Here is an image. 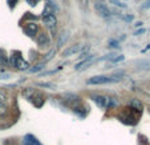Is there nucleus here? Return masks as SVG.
Instances as JSON below:
<instances>
[{
    "mask_svg": "<svg viewBox=\"0 0 150 145\" xmlns=\"http://www.w3.org/2000/svg\"><path fill=\"white\" fill-rule=\"evenodd\" d=\"M121 80H122V77H116V76H93L86 80V84L88 85H102V84L118 82Z\"/></svg>",
    "mask_w": 150,
    "mask_h": 145,
    "instance_id": "nucleus-1",
    "label": "nucleus"
},
{
    "mask_svg": "<svg viewBox=\"0 0 150 145\" xmlns=\"http://www.w3.org/2000/svg\"><path fill=\"white\" fill-rule=\"evenodd\" d=\"M94 9H96L97 15L104 19H108V17L112 16V11L110 8L108 7V4L105 3L104 0H97L96 3H94Z\"/></svg>",
    "mask_w": 150,
    "mask_h": 145,
    "instance_id": "nucleus-2",
    "label": "nucleus"
},
{
    "mask_svg": "<svg viewBox=\"0 0 150 145\" xmlns=\"http://www.w3.org/2000/svg\"><path fill=\"white\" fill-rule=\"evenodd\" d=\"M8 63L11 64V65H13L15 68H17L19 71H28L29 69V63L20 56H13V55H12L11 59L8 60Z\"/></svg>",
    "mask_w": 150,
    "mask_h": 145,
    "instance_id": "nucleus-3",
    "label": "nucleus"
},
{
    "mask_svg": "<svg viewBox=\"0 0 150 145\" xmlns=\"http://www.w3.org/2000/svg\"><path fill=\"white\" fill-rule=\"evenodd\" d=\"M42 21H44V24H45L52 32H54V28L57 27V17L54 16L53 14L52 15H42Z\"/></svg>",
    "mask_w": 150,
    "mask_h": 145,
    "instance_id": "nucleus-4",
    "label": "nucleus"
},
{
    "mask_svg": "<svg viewBox=\"0 0 150 145\" xmlns=\"http://www.w3.org/2000/svg\"><path fill=\"white\" fill-rule=\"evenodd\" d=\"M93 100L96 101V104L101 108H109L113 104V100L110 97H104V96H94Z\"/></svg>",
    "mask_w": 150,
    "mask_h": 145,
    "instance_id": "nucleus-5",
    "label": "nucleus"
},
{
    "mask_svg": "<svg viewBox=\"0 0 150 145\" xmlns=\"http://www.w3.org/2000/svg\"><path fill=\"white\" fill-rule=\"evenodd\" d=\"M24 32L31 37L37 36V33H39V26L36 23H33V21H29V23H27L24 26Z\"/></svg>",
    "mask_w": 150,
    "mask_h": 145,
    "instance_id": "nucleus-6",
    "label": "nucleus"
},
{
    "mask_svg": "<svg viewBox=\"0 0 150 145\" xmlns=\"http://www.w3.org/2000/svg\"><path fill=\"white\" fill-rule=\"evenodd\" d=\"M81 44H74V45H71L68 47V48H65L64 51H62V56L64 57H69V56H73V55L79 53L80 51H81Z\"/></svg>",
    "mask_w": 150,
    "mask_h": 145,
    "instance_id": "nucleus-7",
    "label": "nucleus"
},
{
    "mask_svg": "<svg viewBox=\"0 0 150 145\" xmlns=\"http://www.w3.org/2000/svg\"><path fill=\"white\" fill-rule=\"evenodd\" d=\"M49 43H51V40H49V37L47 33L41 32V33L37 35V44H39L40 47H48Z\"/></svg>",
    "mask_w": 150,
    "mask_h": 145,
    "instance_id": "nucleus-8",
    "label": "nucleus"
},
{
    "mask_svg": "<svg viewBox=\"0 0 150 145\" xmlns=\"http://www.w3.org/2000/svg\"><path fill=\"white\" fill-rule=\"evenodd\" d=\"M129 107H130V109H133V111H136V112H139V113H141L142 109H144V104H142L138 99H132L130 101H129Z\"/></svg>",
    "mask_w": 150,
    "mask_h": 145,
    "instance_id": "nucleus-9",
    "label": "nucleus"
},
{
    "mask_svg": "<svg viewBox=\"0 0 150 145\" xmlns=\"http://www.w3.org/2000/svg\"><path fill=\"white\" fill-rule=\"evenodd\" d=\"M92 60H93V55H89L86 59H84L82 61H80L79 64H76V65H74V69H76V71H80V69H82L84 67H89L92 64Z\"/></svg>",
    "mask_w": 150,
    "mask_h": 145,
    "instance_id": "nucleus-10",
    "label": "nucleus"
},
{
    "mask_svg": "<svg viewBox=\"0 0 150 145\" xmlns=\"http://www.w3.org/2000/svg\"><path fill=\"white\" fill-rule=\"evenodd\" d=\"M9 63H8V56L6 55V52L3 49H0V67H8Z\"/></svg>",
    "mask_w": 150,
    "mask_h": 145,
    "instance_id": "nucleus-11",
    "label": "nucleus"
},
{
    "mask_svg": "<svg viewBox=\"0 0 150 145\" xmlns=\"http://www.w3.org/2000/svg\"><path fill=\"white\" fill-rule=\"evenodd\" d=\"M8 102L7 104H0V119H3L7 113H8Z\"/></svg>",
    "mask_w": 150,
    "mask_h": 145,
    "instance_id": "nucleus-12",
    "label": "nucleus"
},
{
    "mask_svg": "<svg viewBox=\"0 0 150 145\" xmlns=\"http://www.w3.org/2000/svg\"><path fill=\"white\" fill-rule=\"evenodd\" d=\"M44 67H45V64H44V63H40V64H37V65H35L33 68H29L28 71L31 72V73H36V72H40L41 69H44Z\"/></svg>",
    "mask_w": 150,
    "mask_h": 145,
    "instance_id": "nucleus-13",
    "label": "nucleus"
},
{
    "mask_svg": "<svg viewBox=\"0 0 150 145\" xmlns=\"http://www.w3.org/2000/svg\"><path fill=\"white\" fill-rule=\"evenodd\" d=\"M8 102V96H7L6 91L0 89V104H7Z\"/></svg>",
    "mask_w": 150,
    "mask_h": 145,
    "instance_id": "nucleus-14",
    "label": "nucleus"
},
{
    "mask_svg": "<svg viewBox=\"0 0 150 145\" xmlns=\"http://www.w3.org/2000/svg\"><path fill=\"white\" fill-rule=\"evenodd\" d=\"M67 39H68V35L61 33V37H60V40H59V47H62V44H64V41H67Z\"/></svg>",
    "mask_w": 150,
    "mask_h": 145,
    "instance_id": "nucleus-15",
    "label": "nucleus"
},
{
    "mask_svg": "<svg viewBox=\"0 0 150 145\" xmlns=\"http://www.w3.org/2000/svg\"><path fill=\"white\" fill-rule=\"evenodd\" d=\"M124 59H125L124 55H120V56H116V57H110L112 63H118V61H122Z\"/></svg>",
    "mask_w": 150,
    "mask_h": 145,
    "instance_id": "nucleus-16",
    "label": "nucleus"
},
{
    "mask_svg": "<svg viewBox=\"0 0 150 145\" xmlns=\"http://www.w3.org/2000/svg\"><path fill=\"white\" fill-rule=\"evenodd\" d=\"M53 55H54V51H53V49H52V51L49 52V53H48V55H47V56H45V59H44V64H45L47 61H48V60H51L52 57H53Z\"/></svg>",
    "mask_w": 150,
    "mask_h": 145,
    "instance_id": "nucleus-17",
    "label": "nucleus"
},
{
    "mask_svg": "<svg viewBox=\"0 0 150 145\" xmlns=\"http://www.w3.org/2000/svg\"><path fill=\"white\" fill-rule=\"evenodd\" d=\"M110 1L114 4V6H118V7H121V8H125V7H126L124 3H121V1H118V0H110Z\"/></svg>",
    "mask_w": 150,
    "mask_h": 145,
    "instance_id": "nucleus-18",
    "label": "nucleus"
},
{
    "mask_svg": "<svg viewBox=\"0 0 150 145\" xmlns=\"http://www.w3.org/2000/svg\"><path fill=\"white\" fill-rule=\"evenodd\" d=\"M17 1H19V0H8V6L11 7V8H13V7L16 6Z\"/></svg>",
    "mask_w": 150,
    "mask_h": 145,
    "instance_id": "nucleus-19",
    "label": "nucleus"
},
{
    "mask_svg": "<svg viewBox=\"0 0 150 145\" xmlns=\"http://www.w3.org/2000/svg\"><path fill=\"white\" fill-rule=\"evenodd\" d=\"M109 44H110V47H118V41H116V40H110Z\"/></svg>",
    "mask_w": 150,
    "mask_h": 145,
    "instance_id": "nucleus-20",
    "label": "nucleus"
},
{
    "mask_svg": "<svg viewBox=\"0 0 150 145\" xmlns=\"http://www.w3.org/2000/svg\"><path fill=\"white\" fill-rule=\"evenodd\" d=\"M6 79H9V75H8V73L0 75V80H6Z\"/></svg>",
    "mask_w": 150,
    "mask_h": 145,
    "instance_id": "nucleus-21",
    "label": "nucleus"
},
{
    "mask_svg": "<svg viewBox=\"0 0 150 145\" xmlns=\"http://www.w3.org/2000/svg\"><path fill=\"white\" fill-rule=\"evenodd\" d=\"M144 32H145V29H144V28H142V29H139V31H137V32H136V33H134V35H136V36H138V35L144 33Z\"/></svg>",
    "mask_w": 150,
    "mask_h": 145,
    "instance_id": "nucleus-22",
    "label": "nucleus"
},
{
    "mask_svg": "<svg viewBox=\"0 0 150 145\" xmlns=\"http://www.w3.org/2000/svg\"><path fill=\"white\" fill-rule=\"evenodd\" d=\"M27 1H29V6H35L36 4V0H27Z\"/></svg>",
    "mask_w": 150,
    "mask_h": 145,
    "instance_id": "nucleus-23",
    "label": "nucleus"
},
{
    "mask_svg": "<svg viewBox=\"0 0 150 145\" xmlns=\"http://www.w3.org/2000/svg\"><path fill=\"white\" fill-rule=\"evenodd\" d=\"M144 8H150V1H147V4H145Z\"/></svg>",
    "mask_w": 150,
    "mask_h": 145,
    "instance_id": "nucleus-24",
    "label": "nucleus"
},
{
    "mask_svg": "<svg viewBox=\"0 0 150 145\" xmlns=\"http://www.w3.org/2000/svg\"><path fill=\"white\" fill-rule=\"evenodd\" d=\"M147 109H149V112H150V107H149V108H147Z\"/></svg>",
    "mask_w": 150,
    "mask_h": 145,
    "instance_id": "nucleus-25",
    "label": "nucleus"
}]
</instances>
